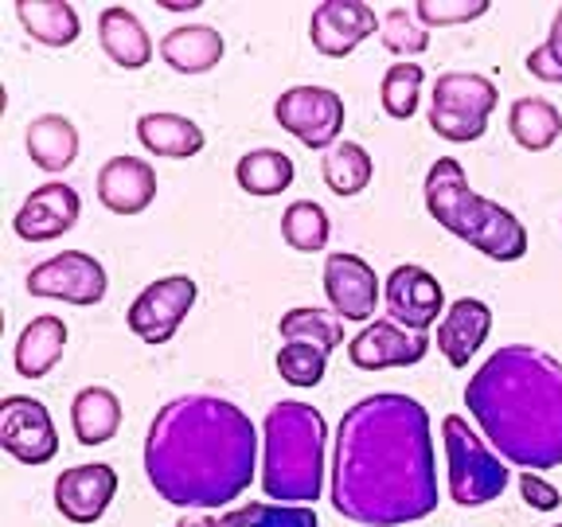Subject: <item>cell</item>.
<instances>
[{
  "label": "cell",
  "instance_id": "6da1fadb",
  "mask_svg": "<svg viewBox=\"0 0 562 527\" xmlns=\"http://www.w3.org/2000/svg\"><path fill=\"white\" fill-rule=\"evenodd\" d=\"M333 508L363 527H398L438 508L430 411L411 395L383 391L348 406L336 426Z\"/></svg>",
  "mask_w": 562,
  "mask_h": 527
},
{
  "label": "cell",
  "instance_id": "7a4b0ae2",
  "mask_svg": "<svg viewBox=\"0 0 562 527\" xmlns=\"http://www.w3.org/2000/svg\"><path fill=\"white\" fill-rule=\"evenodd\" d=\"M258 430L250 414L220 395H180L145 434V476L172 508L220 512L250 489Z\"/></svg>",
  "mask_w": 562,
  "mask_h": 527
},
{
  "label": "cell",
  "instance_id": "3957f363",
  "mask_svg": "<svg viewBox=\"0 0 562 527\" xmlns=\"http://www.w3.org/2000/svg\"><path fill=\"white\" fill-rule=\"evenodd\" d=\"M476 430L524 473L562 466V363L531 344L496 348L465 386Z\"/></svg>",
  "mask_w": 562,
  "mask_h": 527
},
{
  "label": "cell",
  "instance_id": "277c9868",
  "mask_svg": "<svg viewBox=\"0 0 562 527\" xmlns=\"http://www.w3.org/2000/svg\"><path fill=\"white\" fill-rule=\"evenodd\" d=\"M328 422L313 403L281 399L262 422V492L273 504H316L325 492Z\"/></svg>",
  "mask_w": 562,
  "mask_h": 527
},
{
  "label": "cell",
  "instance_id": "5b68a950",
  "mask_svg": "<svg viewBox=\"0 0 562 527\" xmlns=\"http://www.w3.org/2000/svg\"><path fill=\"white\" fill-rule=\"evenodd\" d=\"M426 211L438 227L481 250L496 262H519L527 255V227L501 203L484 200L469 188L465 165L457 157H438L426 172Z\"/></svg>",
  "mask_w": 562,
  "mask_h": 527
},
{
  "label": "cell",
  "instance_id": "8992f818",
  "mask_svg": "<svg viewBox=\"0 0 562 527\" xmlns=\"http://www.w3.org/2000/svg\"><path fill=\"white\" fill-rule=\"evenodd\" d=\"M441 441H446V461H449V496L461 508H484L508 489L512 473L496 449L469 426L461 414H446L441 418Z\"/></svg>",
  "mask_w": 562,
  "mask_h": 527
},
{
  "label": "cell",
  "instance_id": "52a82bcc",
  "mask_svg": "<svg viewBox=\"0 0 562 527\" xmlns=\"http://www.w3.org/2000/svg\"><path fill=\"white\" fill-rule=\"evenodd\" d=\"M496 102L501 90L492 87V79L473 70H446L430 90V130L453 145L481 141Z\"/></svg>",
  "mask_w": 562,
  "mask_h": 527
},
{
  "label": "cell",
  "instance_id": "ba28073f",
  "mask_svg": "<svg viewBox=\"0 0 562 527\" xmlns=\"http://www.w3.org/2000/svg\"><path fill=\"white\" fill-rule=\"evenodd\" d=\"M344 98L328 87H290L273 102V122L305 145V149L328 153L340 145L344 130Z\"/></svg>",
  "mask_w": 562,
  "mask_h": 527
},
{
  "label": "cell",
  "instance_id": "9c48e42d",
  "mask_svg": "<svg viewBox=\"0 0 562 527\" xmlns=\"http://www.w3.org/2000/svg\"><path fill=\"white\" fill-rule=\"evenodd\" d=\"M195 298H200V290H195V281L188 273H168V278H157L133 298L125 325H130V333L137 340L168 344L176 336V328L184 325V316L192 313Z\"/></svg>",
  "mask_w": 562,
  "mask_h": 527
},
{
  "label": "cell",
  "instance_id": "30bf717a",
  "mask_svg": "<svg viewBox=\"0 0 562 527\" xmlns=\"http://www.w3.org/2000/svg\"><path fill=\"white\" fill-rule=\"evenodd\" d=\"M110 290L105 266L87 250H63V255L47 258V262L32 266L27 273V293L32 298H52L67 301V305H98Z\"/></svg>",
  "mask_w": 562,
  "mask_h": 527
},
{
  "label": "cell",
  "instance_id": "8fae6325",
  "mask_svg": "<svg viewBox=\"0 0 562 527\" xmlns=\"http://www.w3.org/2000/svg\"><path fill=\"white\" fill-rule=\"evenodd\" d=\"M0 449L16 457L20 466H47L59 453L52 411L40 399L9 395L0 403Z\"/></svg>",
  "mask_w": 562,
  "mask_h": 527
},
{
  "label": "cell",
  "instance_id": "7c38bea8",
  "mask_svg": "<svg viewBox=\"0 0 562 527\" xmlns=\"http://www.w3.org/2000/svg\"><path fill=\"white\" fill-rule=\"evenodd\" d=\"M383 301H386V316L395 325L411 328V333H426V328L441 325L446 316V290L430 270L422 266H395L383 281Z\"/></svg>",
  "mask_w": 562,
  "mask_h": 527
},
{
  "label": "cell",
  "instance_id": "4fadbf2b",
  "mask_svg": "<svg viewBox=\"0 0 562 527\" xmlns=\"http://www.w3.org/2000/svg\"><path fill=\"white\" fill-rule=\"evenodd\" d=\"M430 351V336L411 333V328L395 325L391 316L371 321L348 340V360L360 371H383V368H414L426 360Z\"/></svg>",
  "mask_w": 562,
  "mask_h": 527
},
{
  "label": "cell",
  "instance_id": "5bb4252c",
  "mask_svg": "<svg viewBox=\"0 0 562 527\" xmlns=\"http://www.w3.org/2000/svg\"><path fill=\"white\" fill-rule=\"evenodd\" d=\"M379 27H383V20H375V9L363 0H321L313 9V20H308V40L328 59H344Z\"/></svg>",
  "mask_w": 562,
  "mask_h": 527
},
{
  "label": "cell",
  "instance_id": "9a60e30c",
  "mask_svg": "<svg viewBox=\"0 0 562 527\" xmlns=\"http://www.w3.org/2000/svg\"><path fill=\"white\" fill-rule=\"evenodd\" d=\"M379 278L360 255H348V250H336L325 258V298L333 305V313L340 321H360L371 325L379 305Z\"/></svg>",
  "mask_w": 562,
  "mask_h": 527
},
{
  "label": "cell",
  "instance_id": "2e32d148",
  "mask_svg": "<svg viewBox=\"0 0 562 527\" xmlns=\"http://www.w3.org/2000/svg\"><path fill=\"white\" fill-rule=\"evenodd\" d=\"M79 215H82L79 192H75L67 180H47V184H40L20 203L12 231H16L24 243H52V238H63L67 231H75Z\"/></svg>",
  "mask_w": 562,
  "mask_h": 527
},
{
  "label": "cell",
  "instance_id": "e0dca14e",
  "mask_svg": "<svg viewBox=\"0 0 562 527\" xmlns=\"http://www.w3.org/2000/svg\"><path fill=\"white\" fill-rule=\"evenodd\" d=\"M117 492L114 466L94 461V466H75L63 469L55 481V508L67 524H98L110 508Z\"/></svg>",
  "mask_w": 562,
  "mask_h": 527
},
{
  "label": "cell",
  "instance_id": "ac0fdd59",
  "mask_svg": "<svg viewBox=\"0 0 562 527\" xmlns=\"http://www.w3.org/2000/svg\"><path fill=\"white\" fill-rule=\"evenodd\" d=\"M98 200L114 215H140L157 200V172L140 157H110L98 172Z\"/></svg>",
  "mask_w": 562,
  "mask_h": 527
},
{
  "label": "cell",
  "instance_id": "d6986e66",
  "mask_svg": "<svg viewBox=\"0 0 562 527\" xmlns=\"http://www.w3.org/2000/svg\"><path fill=\"white\" fill-rule=\"evenodd\" d=\"M492 333V309L476 298H457L438 325V351L449 368H469Z\"/></svg>",
  "mask_w": 562,
  "mask_h": 527
},
{
  "label": "cell",
  "instance_id": "ffe728a7",
  "mask_svg": "<svg viewBox=\"0 0 562 527\" xmlns=\"http://www.w3.org/2000/svg\"><path fill=\"white\" fill-rule=\"evenodd\" d=\"M98 44L110 55L114 67L125 70H140L149 67L153 59V40L145 32V24L137 20V12H130L125 4H110L98 16Z\"/></svg>",
  "mask_w": 562,
  "mask_h": 527
},
{
  "label": "cell",
  "instance_id": "44dd1931",
  "mask_svg": "<svg viewBox=\"0 0 562 527\" xmlns=\"http://www.w3.org/2000/svg\"><path fill=\"white\" fill-rule=\"evenodd\" d=\"M157 52H160V59H165L172 70H180V75H207V70L220 67L227 44H223L220 27L180 24L160 40Z\"/></svg>",
  "mask_w": 562,
  "mask_h": 527
},
{
  "label": "cell",
  "instance_id": "7402d4cb",
  "mask_svg": "<svg viewBox=\"0 0 562 527\" xmlns=\"http://www.w3.org/2000/svg\"><path fill=\"white\" fill-rule=\"evenodd\" d=\"M67 336H70L67 325H63L55 313L32 316V321L24 325V333L16 336V351H12V360H16V375H24V379L52 375V368L63 360Z\"/></svg>",
  "mask_w": 562,
  "mask_h": 527
},
{
  "label": "cell",
  "instance_id": "603a6c76",
  "mask_svg": "<svg viewBox=\"0 0 562 527\" xmlns=\"http://www.w3.org/2000/svg\"><path fill=\"white\" fill-rule=\"evenodd\" d=\"M24 145L32 165L44 168V172H67L79 160V130L63 114L32 117V125L24 133Z\"/></svg>",
  "mask_w": 562,
  "mask_h": 527
},
{
  "label": "cell",
  "instance_id": "cb8c5ba5",
  "mask_svg": "<svg viewBox=\"0 0 562 527\" xmlns=\"http://www.w3.org/2000/svg\"><path fill=\"white\" fill-rule=\"evenodd\" d=\"M137 141L153 157H165V160H188V157H195V153H203V145H207L203 130L184 114L137 117Z\"/></svg>",
  "mask_w": 562,
  "mask_h": 527
},
{
  "label": "cell",
  "instance_id": "d4e9b609",
  "mask_svg": "<svg viewBox=\"0 0 562 527\" xmlns=\"http://www.w3.org/2000/svg\"><path fill=\"white\" fill-rule=\"evenodd\" d=\"M70 426L82 446H105L122 430V399L110 386H82L70 403Z\"/></svg>",
  "mask_w": 562,
  "mask_h": 527
},
{
  "label": "cell",
  "instance_id": "484cf974",
  "mask_svg": "<svg viewBox=\"0 0 562 527\" xmlns=\"http://www.w3.org/2000/svg\"><path fill=\"white\" fill-rule=\"evenodd\" d=\"M16 16L24 32L44 47H70L82 32L79 12L67 0H20Z\"/></svg>",
  "mask_w": 562,
  "mask_h": 527
},
{
  "label": "cell",
  "instance_id": "4316f807",
  "mask_svg": "<svg viewBox=\"0 0 562 527\" xmlns=\"http://www.w3.org/2000/svg\"><path fill=\"white\" fill-rule=\"evenodd\" d=\"M508 133L519 149L547 153L562 137V114L551 98H519L508 110Z\"/></svg>",
  "mask_w": 562,
  "mask_h": 527
},
{
  "label": "cell",
  "instance_id": "83f0119b",
  "mask_svg": "<svg viewBox=\"0 0 562 527\" xmlns=\"http://www.w3.org/2000/svg\"><path fill=\"white\" fill-rule=\"evenodd\" d=\"M235 180L246 195L270 200V195H281L297 180V168H293V160L281 149H250L238 157Z\"/></svg>",
  "mask_w": 562,
  "mask_h": 527
},
{
  "label": "cell",
  "instance_id": "f1b7e54d",
  "mask_svg": "<svg viewBox=\"0 0 562 527\" xmlns=\"http://www.w3.org/2000/svg\"><path fill=\"white\" fill-rule=\"evenodd\" d=\"M321 176H325L328 192L340 195V200H351V195H360L363 188L371 184L375 160H371V153L363 149V145H356V141H340V145H333V149L325 153V160H321Z\"/></svg>",
  "mask_w": 562,
  "mask_h": 527
},
{
  "label": "cell",
  "instance_id": "f546056e",
  "mask_svg": "<svg viewBox=\"0 0 562 527\" xmlns=\"http://www.w3.org/2000/svg\"><path fill=\"white\" fill-rule=\"evenodd\" d=\"M278 333H281V344H313V348L333 356L344 344V321L333 309L297 305V309H290V313H281Z\"/></svg>",
  "mask_w": 562,
  "mask_h": 527
},
{
  "label": "cell",
  "instance_id": "4dcf8cb0",
  "mask_svg": "<svg viewBox=\"0 0 562 527\" xmlns=\"http://www.w3.org/2000/svg\"><path fill=\"white\" fill-rule=\"evenodd\" d=\"M328 231H333L328 211L313 200L290 203L285 215H281V238H285L297 255H321L328 246Z\"/></svg>",
  "mask_w": 562,
  "mask_h": 527
},
{
  "label": "cell",
  "instance_id": "1f68e13d",
  "mask_svg": "<svg viewBox=\"0 0 562 527\" xmlns=\"http://www.w3.org/2000/svg\"><path fill=\"white\" fill-rule=\"evenodd\" d=\"M422 87H426V70H422L414 59H406V63L398 59L395 67L383 75V87H379V102H383L386 117L411 122V117L418 114Z\"/></svg>",
  "mask_w": 562,
  "mask_h": 527
},
{
  "label": "cell",
  "instance_id": "d6a6232c",
  "mask_svg": "<svg viewBox=\"0 0 562 527\" xmlns=\"http://www.w3.org/2000/svg\"><path fill=\"white\" fill-rule=\"evenodd\" d=\"M223 527H321L313 508L305 504H273V501H250L243 508L220 516Z\"/></svg>",
  "mask_w": 562,
  "mask_h": 527
},
{
  "label": "cell",
  "instance_id": "836d02e7",
  "mask_svg": "<svg viewBox=\"0 0 562 527\" xmlns=\"http://www.w3.org/2000/svg\"><path fill=\"white\" fill-rule=\"evenodd\" d=\"M379 40H383L386 52L403 55L406 63V55H422L430 47V27L414 16V9H391L383 16V27H379Z\"/></svg>",
  "mask_w": 562,
  "mask_h": 527
},
{
  "label": "cell",
  "instance_id": "e575fe53",
  "mask_svg": "<svg viewBox=\"0 0 562 527\" xmlns=\"http://www.w3.org/2000/svg\"><path fill=\"white\" fill-rule=\"evenodd\" d=\"M328 371V351L313 344H281L278 348V375L290 386H316Z\"/></svg>",
  "mask_w": 562,
  "mask_h": 527
},
{
  "label": "cell",
  "instance_id": "d590c367",
  "mask_svg": "<svg viewBox=\"0 0 562 527\" xmlns=\"http://www.w3.org/2000/svg\"><path fill=\"white\" fill-rule=\"evenodd\" d=\"M484 12H488V0H418L414 4V16L426 27H457Z\"/></svg>",
  "mask_w": 562,
  "mask_h": 527
},
{
  "label": "cell",
  "instance_id": "8d00e7d4",
  "mask_svg": "<svg viewBox=\"0 0 562 527\" xmlns=\"http://www.w3.org/2000/svg\"><path fill=\"white\" fill-rule=\"evenodd\" d=\"M527 70H531L539 82H554V87H562V4L554 9L551 35H547L536 52L527 55Z\"/></svg>",
  "mask_w": 562,
  "mask_h": 527
},
{
  "label": "cell",
  "instance_id": "74e56055",
  "mask_svg": "<svg viewBox=\"0 0 562 527\" xmlns=\"http://www.w3.org/2000/svg\"><path fill=\"white\" fill-rule=\"evenodd\" d=\"M519 492H524V504L536 512H554L562 504V492L554 484H547L539 473H524L519 476Z\"/></svg>",
  "mask_w": 562,
  "mask_h": 527
},
{
  "label": "cell",
  "instance_id": "f35d334b",
  "mask_svg": "<svg viewBox=\"0 0 562 527\" xmlns=\"http://www.w3.org/2000/svg\"><path fill=\"white\" fill-rule=\"evenodd\" d=\"M176 527H223L220 516H207V512H200V516H184Z\"/></svg>",
  "mask_w": 562,
  "mask_h": 527
},
{
  "label": "cell",
  "instance_id": "ab89813d",
  "mask_svg": "<svg viewBox=\"0 0 562 527\" xmlns=\"http://www.w3.org/2000/svg\"><path fill=\"white\" fill-rule=\"evenodd\" d=\"M551 527H562V524H551Z\"/></svg>",
  "mask_w": 562,
  "mask_h": 527
}]
</instances>
